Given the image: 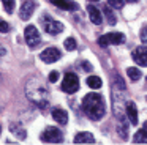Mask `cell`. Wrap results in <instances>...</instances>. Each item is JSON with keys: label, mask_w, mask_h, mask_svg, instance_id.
<instances>
[{"label": "cell", "mask_w": 147, "mask_h": 145, "mask_svg": "<svg viewBox=\"0 0 147 145\" xmlns=\"http://www.w3.org/2000/svg\"><path fill=\"white\" fill-rule=\"evenodd\" d=\"M82 110L90 120H101L106 113V104L100 93H89L82 99Z\"/></svg>", "instance_id": "obj_1"}, {"label": "cell", "mask_w": 147, "mask_h": 145, "mask_svg": "<svg viewBox=\"0 0 147 145\" xmlns=\"http://www.w3.org/2000/svg\"><path fill=\"white\" fill-rule=\"evenodd\" d=\"M27 96L29 99H32L35 104H38L40 107H46L49 101V93L46 90V87L38 81H30L27 84Z\"/></svg>", "instance_id": "obj_2"}, {"label": "cell", "mask_w": 147, "mask_h": 145, "mask_svg": "<svg viewBox=\"0 0 147 145\" xmlns=\"http://www.w3.org/2000/svg\"><path fill=\"white\" fill-rule=\"evenodd\" d=\"M41 25H43V28H45V32L49 35H59V33L63 32V24L55 21V19H52L51 16H48V14L41 17Z\"/></svg>", "instance_id": "obj_3"}, {"label": "cell", "mask_w": 147, "mask_h": 145, "mask_svg": "<svg viewBox=\"0 0 147 145\" xmlns=\"http://www.w3.org/2000/svg\"><path fill=\"white\" fill-rule=\"evenodd\" d=\"M125 43V35L119 33V32H112V33H106L103 36L98 38V44L101 47H108L109 44H114V46H119V44Z\"/></svg>", "instance_id": "obj_4"}, {"label": "cell", "mask_w": 147, "mask_h": 145, "mask_svg": "<svg viewBox=\"0 0 147 145\" xmlns=\"http://www.w3.org/2000/svg\"><path fill=\"white\" fill-rule=\"evenodd\" d=\"M41 140L46 142V144H62V142H63V134H62L60 129L48 126V128L41 132Z\"/></svg>", "instance_id": "obj_5"}, {"label": "cell", "mask_w": 147, "mask_h": 145, "mask_svg": "<svg viewBox=\"0 0 147 145\" xmlns=\"http://www.w3.org/2000/svg\"><path fill=\"white\" fill-rule=\"evenodd\" d=\"M62 90L65 93H76L79 90V79L74 72H67L63 76V81H62Z\"/></svg>", "instance_id": "obj_6"}, {"label": "cell", "mask_w": 147, "mask_h": 145, "mask_svg": "<svg viewBox=\"0 0 147 145\" xmlns=\"http://www.w3.org/2000/svg\"><path fill=\"white\" fill-rule=\"evenodd\" d=\"M24 38H26L29 47H32V49L36 47V46H40V43H41L40 32H38V28H36L35 25H27V27L24 28Z\"/></svg>", "instance_id": "obj_7"}, {"label": "cell", "mask_w": 147, "mask_h": 145, "mask_svg": "<svg viewBox=\"0 0 147 145\" xmlns=\"http://www.w3.org/2000/svg\"><path fill=\"white\" fill-rule=\"evenodd\" d=\"M35 8H36V3L33 2V0H24V2L21 3V8H19L21 19H22V21H29V19L32 17Z\"/></svg>", "instance_id": "obj_8"}, {"label": "cell", "mask_w": 147, "mask_h": 145, "mask_svg": "<svg viewBox=\"0 0 147 145\" xmlns=\"http://www.w3.org/2000/svg\"><path fill=\"white\" fill-rule=\"evenodd\" d=\"M60 57H62V52L57 47H48L41 52V60L45 63H54L57 60H60Z\"/></svg>", "instance_id": "obj_9"}, {"label": "cell", "mask_w": 147, "mask_h": 145, "mask_svg": "<svg viewBox=\"0 0 147 145\" xmlns=\"http://www.w3.org/2000/svg\"><path fill=\"white\" fill-rule=\"evenodd\" d=\"M133 60L139 66H147V47L139 46L133 50Z\"/></svg>", "instance_id": "obj_10"}, {"label": "cell", "mask_w": 147, "mask_h": 145, "mask_svg": "<svg viewBox=\"0 0 147 145\" xmlns=\"http://www.w3.org/2000/svg\"><path fill=\"white\" fill-rule=\"evenodd\" d=\"M125 112H127L128 122L131 125H138V109H136V104L133 101H127L125 103Z\"/></svg>", "instance_id": "obj_11"}, {"label": "cell", "mask_w": 147, "mask_h": 145, "mask_svg": "<svg viewBox=\"0 0 147 145\" xmlns=\"http://www.w3.org/2000/svg\"><path fill=\"white\" fill-rule=\"evenodd\" d=\"M52 5H55L57 8L60 9H65V11H76L79 9V5L74 2H70V0H49Z\"/></svg>", "instance_id": "obj_12"}, {"label": "cell", "mask_w": 147, "mask_h": 145, "mask_svg": "<svg viewBox=\"0 0 147 145\" xmlns=\"http://www.w3.org/2000/svg\"><path fill=\"white\" fill-rule=\"evenodd\" d=\"M52 118H54L59 125L65 126L68 123V113H67V110L60 109V107H55V109H52Z\"/></svg>", "instance_id": "obj_13"}, {"label": "cell", "mask_w": 147, "mask_h": 145, "mask_svg": "<svg viewBox=\"0 0 147 145\" xmlns=\"http://www.w3.org/2000/svg\"><path fill=\"white\" fill-rule=\"evenodd\" d=\"M87 11H89V16H90V21L93 22L95 25H100L103 22V16L101 13L98 11V8L93 5H87Z\"/></svg>", "instance_id": "obj_14"}, {"label": "cell", "mask_w": 147, "mask_h": 145, "mask_svg": "<svg viewBox=\"0 0 147 145\" xmlns=\"http://www.w3.org/2000/svg\"><path fill=\"white\" fill-rule=\"evenodd\" d=\"M117 120H119V125H117V132L122 139H127L128 137V123L127 120L123 118V115H117Z\"/></svg>", "instance_id": "obj_15"}, {"label": "cell", "mask_w": 147, "mask_h": 145, "mask_svg": "<svg viewBox=\"0 0 147 145\" xmlns=\"http://www.w3.org/2000/svg\"><path fill=\"white\" fill-rule=\"evenodd\" d=\"M74 144H95V137L90 132H79L74 137Z\"/></svg>", "instance_id": "obj_16"}, {"label": "cell", "mask_w": 147, "mask_h": 145, "mask_svg": "<svg viewBox=\"0 0 147 145\" xmlns=\"http://www.w3.org/2000/svg\"><path fill=\"white\" fill-rule=\"evenodd\" d=\"M10 129H11V132H13V134L16 136L18 139H21V140H24V139H26L27 132H26V129H22L19 125L13 123V125H10Z\"/></svg>", "instance_id": "obj_17"}, {"label": "cell", "mask_w": 147, "mask_h": 145, "mask_svg": "<svg viewBox=\"0 0 147 145\" xmlns=\"http://www.w3.org/2000/svg\"><path fill=\"white\" fill-rule=\"evenodd\" d=\"M103 13H105L106 19H108L109 25H115V22H117V17L114 16V13H112L111 6H109V5H105V6H103Z\"/></svg>", "instance_id": "obj_18"}, {"label": "cell", "mask_w": 147, "mask_h": 145, "mask_svg": "<svg viewBox=\"0 0 147 145\" xmlns=\"http://www.w3.org/2000/svg\"><path fill=\"white\" fill-rule=\"evenodd\" d=\"M133 142L134 144H147V131L146 129H139L136 134L133 136Z\"/></svg>", "instance_id": "obj_19"}, {"label": "cell", "mask_w": 147, "mask_h": 145, "mask_svg": "<svg viewBox=\"0 0 147 145\" xmlns=\"http://www.w3.org/2000/svg\"><path fill=\"white\" fill-rule=\"evenodd\" d=\"M87 85H89L90 88H100L103 85V82L98 76H89V77H87Z\"/></svg>", "instance_id": "obj_20"}, {"label": "cell", "mask_w": 147, "mask_h": 145, "mask_svg": "<svg viewBox=\"0 0 147 145\" xmlns=\"http://www.w3.org/2000/svg\"><path fill=\"white\" fill-rule=\"evenodd\" d=\"M127 74H128V77H130L133 82L139 81V79H141V76H142V74H141V71H139V69H138V68H133V66L127 69Z\"/></svg>", "instance_id": "obj_21"}, {"label": "cell", "mask_w": 147, "mask_h": 145, "mask_svg": "<svg viewBox=\"0 0 147 145\" xmlns=\"http://www.w3.org/2000/svg\"><path fill=\"white\" fill-rule=\"evenodd\" d=\"M14 2H16V0H2L3 9L8 13V14H11V13L14 11Z\"/></svg>", "instance_id": "obj_22"}, {"label": "cell", "mask_w": 147, "mask_h": 145, "mask_svg": "<svg viewBox=\"0 0 147 145\" xmlns=\"http://www.w3.org/2000/svg\"><path fill=\"white\" fill-rule=\"evenodd\" d=\"M63 46H65V49H67V50H74L78 44H76V40H74V38H67L65 43H63Z\"/></svg>", "instance_id": "obj_23"}, {"label": "cell", "mask_w": 147, "mask_h": 145, "mask_svg": "<svg viewBox=\"0 0 147 145\" xmlns=\"http://www.w3.org/2000/svg\"><path fill=\"white\" fill-rule=\"evenodd\" d=\"M106 2H108V5L111 8H115V9L123 8V0H106Z\"/></svg>", "instance_id": "obj_24"}, {"label": "cell", "mask_w": 147, "mask_h": 145, "mask_svg": "<svg viewBox=\"0 0 147 145\" xmlns=\"http://www.w3.org/2000/svg\"><path fill=\"white\" fill-rule=\"evenodd\" d=\"M139 36H141V41H142L144 44H147V24H146V25H142Z\"/></svg>", "instance_id": "obj_25"}, {"label": "cell", "mask_w": 147, "mask_h": 145, "mask_svg": "<svg viewBox=\"0 0 147 145\" xmlns=\"http://www.w3.org/2000/svg\"><path fill=\"white\" fill-rule=\"evenodd\" d=\"M59 81V71H51V74H49V82L51 84H54V82Z\"/></svg>", "instance_id": "obj_26"}, {"label": "cell", "mask_w": 147, "mask_h": 145, "mask_svg": "<svg viewBox=\"0 0 147 145\" xmlns=\"http://www.w3.org/2000/svg\"><path fill=\"white\" fill-rule=\"evenodd\" d=\"M8 30H10V25H8V22L2 21V22H0V32H2V33H7Z\"/></svg>", "instance_id": "obj_27"}, {"label": "cell", "mask_w": 147, "mask_h": 145, "mask_svg": "<svg viewBox=\"0 0 147 145\" xmlns=\"http://www.w3.org/2000/svg\"><path fill=\"white\" fill-rule=\"evenodd\" d=\"M82 68H84V71H92V65L89 62H82Z\"/></svg>", "instance_id": "obj_28"}, {"label": "cell", "mask_w": 147, "mask_h": 145, "mask_svg": "<svg viewBox=\"0 0 147 145\" xmlns=\"http://www.w3.org/2000/svg\"><path fill=\"white\" fill-rule=\"evenodd\" d=\"M142 128H144V129H146V131H147V122L144 123V126H142Z\"/></svg>", "instance_id": "obj_29"}, {"label": "cell", "mask_w": 147, "mask_h": 145, "mask_svg": "<svg viewBox=\"0 0 147 145\" xmlns=\"http://www.w3.org/2000/svg\"><path fill=\"white\" fill-rule=\"evenodd\" d=\"M128 2H131V3H133V2H138V0H128Z\"/></svg>", "instance_id": "obj_30"}, {"label": "cell", "mask_w": 147, "mask_h": 145, "mask_svg": "<svg viewBox=\"0 0 147 145\" xmlns=\"http://www.w3.org/2000/svg\"><path fill=\"white\" fill-rule=\"evenodd\" d=\"M89 2H98V0H89Z\"/></svg>", "instance_id": "obj_31"}, {"label": "cell", "mask_w": 147, "mask_h": 145, "mask_svg": "<svg viewBox=\"0 0 147 145\" xmlns=\"http://www.w3.org/2000/svg\"><path fill=\"white\" fill-rule=\"evenodd\" d=\"M146 81H147V77H146Z\"/></svg>", "instance_id": "obj_32"}]
</instances>
